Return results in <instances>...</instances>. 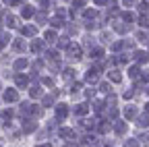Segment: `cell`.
I'll use <instances>...</instances> for the list:
<instances>
[{
    "label": "cell",
    "mask_w": 149,
    "mask_h": 147,
    "mask_svg": "<svg viewBox=\"0 0 149 147\" xmlns=\"http://www.w3.org/2000/svg\"><path fill=\"white\" fill-rule=\"evenodd\" d=\"M120 114H122V118H124L126 122H135L137 116L141 114V108H139L137 104H133V102H126V106L120 110Z\"/></svg>",
    "instance_id": "1"
},
{
    "label": "cell",
    "mask_w": 149,
    "mask_h": 147,
    "mask_svg": "<svg viewBox=\"0 0 149 147\" xmlns=\"http://www.w3.org/2000/svg\"><path fill=\"white\" fill-rule=\"evenodd\" d=\"M130 60L139 66H149V50L147 48H137L130 52Z\"/></svg>",
    "instance_id": "2"
},
{
    "label": "cell",
    "mask_w": 149,
    "mask_h": 147,
    "mask_svg": "<svg viewBox=\"0 0 149 147\" xmlns=\"http://www.w3.org/2000/svg\"><path fill=\"white\" fill-rule=\"evenodd\" d=\"M108 79H110V83H114V85H120V83H124V77L126 75H122V68H118V66H112V68H108Z\"/></svg>",
    "instance_id": "3"
},
{
    "label": "cell",
    "mask_w": 149,
    "mask_h": 147,
    "mask_svg": "<svg viewBox=\"0 0 149 147\" xmlns=\"http://www.w3.org/2000/svg\"><path fill=\"white\" fill-rule=\"evenodd\" d=\"M135 126L139 128V131H149V114L141 110V114H139L137 120H135Z\"/></svg>",
    "instance_id": "4"
},
{
    "label": "cell",
    "mask_w": 149,
    "mask_h": 147,
    "mask_svg": "<svg viewBox=\"0 0 149 147\" xmlns=\"http://www.w3.org/2000/svg\"><path fill=\"white\" fill-rule=\"evenodd\" d=\"M112 128H114V133L118 135V137H122V135H126L128 133V122L122 118V120H116L114 124H112Z\"/></svg>",
    "instance_id": "5"
},
{
    "label": "cell",
    "mask_w": 149,
    "mask_h": 147,
    "mask_svg": "<svg viewBox=\"0 0 149 147\" xmlns=\"http://www.w3.org/2000/svg\"><path fill=\"white\" fill-rule=\"evenodd\" d=\"M122 147H143V145H141L139 137H126L124 143H122Z\"/></svg>",
    "instance_id": "6"
},
{
    "label": "cell",
    "mask_w": 149,
    "mask_h": 147,
    "mask_svg": "<svg viewBox=\"0 0 149 147\" xmlns=\"http://www.w3.org/2000/svg\"><path fill=\"white\" fill-rule=\"evenodd\" d=\"M17 98H19V95H17L15 89H6V91H4V102H17Z\"/></svg>",
    "instance_id": "7"
},
{
    "label": "cell",
    "mask_w": 149,
    "mask_h": 147,
    "mask_svg": "<svg viewBox=\"0 0 149 147\" xmlns=\"http://www.w3.org/2000/svg\"><path fill=\"white\" fill-rule=\"evenodd\" d=\"M100 89H102V93H108V95L114 93V89H112V83H102Z\"/></svg>",
    "instance_id": "8"
},
{
    "label": "cell",
    "mask_w": 149,
    "mask_h": 147,
    "mask_svg": "<svg viewBox=\"0 0 149 147\" xmlns=\"http://www.w3.org/2000/svg\"><path fill=\"white\" fill-rule=\"evenodd\" d=\"M15 81H17V85H19V87H27V83H29V81H27V77H23V75H17V77H15Z\"/></svg>",
    "instance_id": "9"
},
{
    "label": "cell",
    "mask_w": 149,
    "mask_h": 147,
    "mask_svg": "<svg viewBox=\"0 0 149 147\" xmlns=\"http://www.w3.org/2000/svg\"><path fill=\"white\" fill-rule=\"evenodd\" d=\"M13 48H15L17 52H23V50H25V44H23V40H15Z\"/></svg>",
    "instance_id": "10"
},
{
    "label": "cell",
    "mask_w": 149,
    "mask_h": 147,
    "mask_svg": "<svg viewBox=\"0 0 149 147\" xmlns=\"http://www.w3.org/2000/svg\"><path fill=\"white\" fill-rule=\"evenodd\" d=\"M25 66H27V60H25V58H19V60L15 62V68H17V70H23Z\"/></svg>",
    "instance_id": "11"
},
{
    "label": "cell",
    "mask_w": 149,
    "mask_h": 147,
    "mask_svg": "<svg viewBox=\"0 0 149 147\" xmlns=\"http://www.w3.org/2000/svg\"><path fill=\"white\" fill-rule=\"evenodd\" d=\"M17 23H19V21H17V17H13V15L6 17V25H8V27H17Z\"/></svg>",
    "instance_id": "12"
},
{
    "label": "cell",
    "mask_w": 149,
    "mask_h": 147,
    "mask_svg": "<svg viewBox=\"0 0 149 147\" xmlns=\"http://www.w3.org/2000/svg\"><path fill=\"white\" fill-rule=\"evenodd\" d=\"M21 15L25 17V19H29V17L33 15V10H31V6H23V10H21Z\"/></svg>",
    "instance_id": "13"
},
{
    "label": "cell",
    "mask_w": 149,
    "mask_h": 147,
    "mask_svg": "<svg viewBox=\"0 0 149 147\" xmlns=\"http://www.w3.org/2000/svg\"><path fill=\"white\" fill-rule=\"evenodd\" d=\"M33 128H35V124H33V122H23V131H25V133H31Z\"/></svg>",
    "instance_id": "14"
},
{
    "label": "cell",
    "mask_w": 149,
    "mask_h": 147,
    "mask_svg": "<svg viewBox=\"0 0 149 147\" xmlns=\"http://www.w3.org/2000/svg\"><path fill=\"white\" fill-rule=\"evenodd\" d=\"M21 33H23V35H33V33H35V27H23Z\"/></svg>",
    "instance_id": "15"
},
{
    "label": "cell",
    "mask_w": 149,
    "mask_h": 147,
    "mask_svg": "<svg viewBox=\"0 0 149 147\" xmlns=\"http://www.w3.org/2000/svg\"><path fill=\"white\" fill-rule=\"evenodd\" d=\"M40 95H42V89L40 87H33L31 89V98H40Z\"/></svg>",
    "instance_id": "16"
},
{
    "label": "cell",
    "mask_w": 149,
    "mask_h": 147,
    "mask_svg": "<svg viewBox=\"0 0 149 147\" xmlns=\"http://www.w3.org/2000/svg\"><path fill=\"white\" fill-rule=\"evenodd\" d=\"M56 114H60V116H64V114H66V106H62V104H60L58 108H56Z\"/></svg>",
    "instance_id": "17"
},
{
    "label": "cell",
    "mask_w": 149,
    "mask_h": 147,
    "mask_svg": "<svg viewBox=\"0 0 149 147\" xmlns=\"http://www.w3.org/2000/svg\"><path fill=\"white\" fill-rule=\"evenodd\" d=\"M74 112H77V114H85V112H87V106H85V104L77 106V110H74Z\"/></svg>",
    "instance_id": "18"
},
{
    "label": "cell",
    "mask_w": 149,
    "mask_h": 147,
    "mask_svg": "<svg viewBox=\"0 0 149 147\" xmlns=\"http://www.w3.org/2000/svg\"><path fill=\"white\" fill-rule=\"evenodd\" d=\"M42 46H44V44H40V42H35V44L31 46V50H33V52H40V48H42Z\"/></svg>",
    "instance_id": "19"
},
{
    "label": "cell",
    "mask_w": 149,
    "mask_h": 147,
    "mask_svg": "<svg viewBox=\"0 0 149 147\" xmlns=\"http://www.w3.org/2000/svg\"><path fill=\"white\" fill-rule=\"evenodd\" d=\"M143 95H145V98H147V100H149V83H147V85H145V91H143Z\"/></svg>",
    "instance_id": "20"
}]
</instances>
